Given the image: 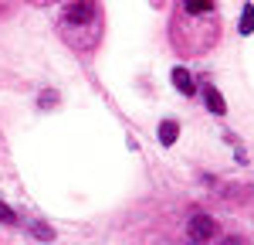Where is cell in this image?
I'll return each instance as SVG.
<instances>
[{"label":"cell","instance_id":"cell-2","mask_svg":"<svg viewBox=\"0 0 254 245\" xmlns=\"http://www.w3.org/2000/svg\"><path fill=\"white\" fill-rule=\"evenodd\" d=\"M64 17L71 20V24H88V20L95 17V0H75V3H68Z\"/></svg>","mask_w":254,"mask_h":245},{"label":"cell","instance_id":"cell-3","mask_svg":"<svg viewBox=\"0 0 254 245\" xmlns=\"http://www.w3.org/2000/svg\"><path fill=\"white\" fill-rule=\"evenodd\" d=\"M203 102H207V109H210L214 116H224V113H227V102L220 99V92H217L214 85H203Z\"/></svg>","mask_w":254,"mask_h":245},{"label":"cell","instance_id":"cell-10","mask_svg":"<svg viewBox=\"0 0 254 245\" xmlns=\"http://www.w3.org/2000/svg\"><path fill=\"white\" fill-rule=\"evenodd\" d=\"M220 245H248V242H244V239H237V235H227Z\"/></svg>","mask_w":254,"mask_h":245},{"label":"cell","instance_id":"cell-1","mask_svg":"<svg viewBox=\"0 0 254 245\" xmlns=\"http://www.w3.org/2000/svg\"><path fill=\"white\" fill-rule=\"evenodd\" d=\"M187 235H190L193 242H210V239L217 235V222L210 218V215H193L190 225H187Z\"/></svg>","mask_w":254,"mask_h":245},{"label":"cell","instance_id":"cell-4","mask_svg":"<svg viewBox=\"0 0 254 245\" xmlns=\"http://www.w3.org/2000/svg\"><path fill=\"white\" fill-rule=\"evenodd\" d=\"M173 85L183 92V96H193V92H196V85H193V79H190L187 68H173Z\"/></svg>","mask_w":254,"mask_h":245},{"label":"cell","instance_id":"cell-5","mask_svg":"<svg viewBox=\"0 0 254 245\" xmlns=\"http://www.w3.org/2000/svg\"><path fill=\"white\" fill-rule=\"evenodd\" d=\"M176 136H180V122L166 120L163 126H159V143H163V146H173V143H176Z\"/></svg>","mask_w":254,"mask_h":245},{"label":"cell","instance_id":"cell-7","mask_svg":"<svg viewBox=\"0 0 254 245\" xmlns=\"http://www.w3.org/2000/svg\"><path fill=\"white\" fill-rule=\"evenodd\" d=\"M187 14H210V0H187Z\"/></svg>","mask_w":254,"mask_h":245},{"label":"cell","instance_id":"cell-8","mask_svg":"<svg viewBox=\"0 0 254 245\" xmlns=\"http://www.w3.org/2000/svg\"><path fill=\"white\" fill-rule=\"evenodd\" d=\"M0 222L3 225H17V211H10L3 201H0Z\"/></svg>","mask_w":254,"mask_h":245},{"label":"cell","instance_id":"cell-9","mask_svg":"<svg viewBox=\"0 0 254 245\" xmlns=\"http://www.w3.org/2000/svg\"><path fill=\"white\" fill-rule=\"evenodd\" d=\"M34 239H41V242H51V239H55V232H51L48 225H34Z\"/></svg>","mask_w":254,"mask_h":245},{"label":"cell","instance_id":"cell-6","mask_svg":"<svg viewBox=\"0 0 254 245\" xmlns=\"http://www.w3.org/2000/svg\"><path fill=\"white\" fill-rule=\"evenodd\" d=\"M241 34H254V7L251 3L241 10Z\"/></svg>","mask_w":254,"mask_h":245}]
</instances>
